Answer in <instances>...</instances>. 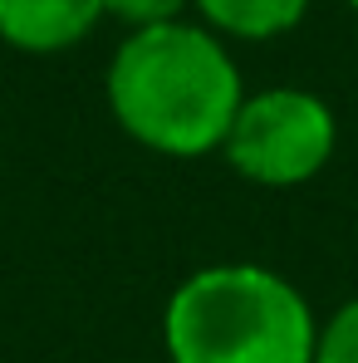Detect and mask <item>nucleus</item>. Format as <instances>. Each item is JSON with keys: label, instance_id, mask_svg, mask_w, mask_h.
Returning a JSON list of instances; mask_svg holds the SVG:
<instances>
[{"label": "nucleus", "instance_id": "obj_1", "mask_svg": "<svg viewBox=\"0 0 358 363\" xmlns=\"http://www.w3.org/2000/svg\"><path fill=\"white\" fill-rule=\"evenodd\" d=\"M104 99L138 147L162 157H201L221 152L245 104V79L221 35L196 20H167L128 30L108 60Z\"/></svg>", "mask_w": 358, "mask_h": 363}, {"label": "nucleus", "instance_id": "obj_2", "mask_svg": "<svg viewBox=\"0 0 358 363\" xmlns=\"http://www.w3.org/2000/svg\"><path fill=\"white\" fill-rule=\"evenodd\" d=\"M162 349L172 363H314L319 319L280 270L221 260L167 295Z\"/></svg>", "mask_w": 358, "mask_h": 363}, {"label": "nucleus", "instance_id": "obj_3", "mask_svg": "<svg viewBox=\"0 0 358 363\" xmlns=\"http://www.w3.org/2000/svg\"><path fill=\"white\" fill-rule=\"evenodd\" d=\"M339 147L334 108L299 84H275L245 94L236 123L221 143L231 172L255 186H304L314 182Z\"/></svg>", "mask_w": 358, "mask_h": 363}, {"label": "nucleus", "instance_id": "obj_4", "mask_svg": "<svg viewBox=\"0 0 358 363\" xmlns=\"http://www.w3.org/2000/svg\"><path fill=\"white\" fill-rule=\"evenodd\" d=\"M104 15V0H0V40L20 55H64L84 45Z\"/></svg>", "mask_w": 358, "mask_h": 363}, {"label": "nucleus", "instance_id": "obj_5", "mask_svg": "<svg viewBox=\"0 0 358 363\" xmlns=\"http://www.w3.org/2000/svg\"><path fill=\"white\" fill-rule=\"evenodd\" d=\"M314 0H191V10L201 15V25L221 40H280L290 35L299 20L309 15Z\"/></svg>", "mask_w": 358, "mask_h": 363}, {"label": "nucleus", "instance_id": "obj_6", "mask_svg": "<svg viewBox=\"0 0 358 363\" xmlns=\"http://www.w3.org/2000/svg\"><path fill=\"white\" fill-rule=\"evenodd\" d=\"M314 363H358V300L339 304L319 324V354Z\"/></svg>", "mask_w": 358, "mask_h": 363}, {"label": "nucleus", "instance_id": "obj_7", "mask_svg": "<svg viewBox=\"0 0 358 363\" xmlns=\"http://www.w3.org/2000/svg\"><path fill=\"white\" fill-rule=\"evenodd\" d=\"M104 10L123 20L128 30H147V25H167V20H186L191 0H104Z\"/></svg>", "mask_w": 358, "mask_h": 363}, {"label": "nucleus", "instance_id": "obj_8", "mask_svg": "<svg viewBox=\"0 0 358 363\" xmlns=\"http://www.w3.org/2000/svg\"><path fill=\"white\" fill-rule=\"evenodd\" d=\"M344 5H349V10H354V15H358V0H344Z\"/></svg>", "mask_w": 358, "mask_h": 363}]
</instances>
